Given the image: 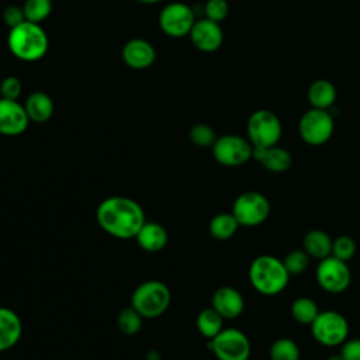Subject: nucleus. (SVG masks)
<instances>
[{"mask_svg": "<svg viewBox=\"0 0 360 360\" xmlns=\"http://www.w3.org/2000/svg\"><path fill=\"white\" fill-rule=\"evenodd\" d=\"M96 219L105 233L117 239L135 238L146 222L142 205L124 195L104 198L96 210Z\"/></svg>", "mask_w": 360, "mask_h": 360, "instance_id": "nucleus-1", "label": "nucleus"}, {"mask_svg": "<svg viewBox=\"0 0 360 360\" xmlns=\"http://www.w3.org/2000/svg\"><path fill=\"white\" fill-rule=\"evenodd\" d=\"M248 274L252 287L263 295L280 294L290 281V273L283 260L271 255L255 257L249 266Z\"/></svg>", "mask_w": 360, "mask_h": 360, "instance_id": "nucleus-2", "label": "nucleus"}, {"mask_svg": "<svg viewBox=\"0 0 360 360\" xmlns=\"http://www.w3.org/2000/svg\"><path fill=\"white\" fill-rule=\"evenodd\" d=\"M7 44L10 52L17 59L37 62L48 52L49 39L39 24L25 20L20 25L10 28Z\"/></svg>", "mask_w": 360, "mask_h": 360, "instance_id": "nucleus-3", "label": "nucleus"}, {"mask_svg": "<svg viewBox=\"0 0 360 360\" xmlns=\"http://www.w3.org/2000/svg\"><path fill=\"white\" fill-rule=\"evenodd\" d=\"M172 301L169 287L159 280H148L141 283L131 295V307H134L143 318H158L163 315Z\"/></svg>", "mask_w": 360, "mask_h": 360, "instance_id": "nucleus-4", "label": "nucleus"}, {"mask_svg": "<svg viewBox=\"0 0 360 360\" xmlns=\"http://www.w3.org/2000/svg\"><path fill=\"white\" fill-rule=\"evenodd\" d=\"M246 131L253 149H260L278 145L283 135V125L273 111L256 110L248 120Z\"/></svg>", "mask_w": 360, "mask_h": 360, "instance_id": "nucleus-5", "label": "nucleus"}, {"mask_svg": "<svg viewBox=\"0 0 360 360\" xmlns=\"http://www.w3.org/2000/svg\"><path fill=\"white\" fill-rule=\"evenodd\" d=\"M309 326L314 339L326 347L342 346L349 338V322L338 311H319Z\"/></svg>", "mask_w": 360, "mask_h": 360, "instance_id": "nucleus-6", "label": "nucleus"}, {"mask_svg": "<svg viewBox=\"0 0 360 360\" xmlns=\"http://www.w3.org/2000/svg\"><path fill=\"white\" fill-rule=\"evenodd\" d=\"M270 201L259 191H245L239 194L232 205V214L240 226H257L270 215Z\"/></svg>", "mask_w": 360, "mask_h": 360, "instance_id": "nucleus-7", "label": "nucleus"}, {"mask_svg": "<svg viewBox=\"0 0 360 360\" xmlns=\"http://www.w3.org/2000/svg\"><path fill=\"white\" fill-rule=\"evenodd\" d=\"M218 360H249L252 346L249 338L236 328H224L208 343Z\"/></svg>", "mask_w": 360, "mask_h": 360, "instance_id": "nucleus-8", "label": "nucleus"}, {"mask_svg": "<svg viewBox=\"0 0 360 360\" xmlns=\"http://www.w3.org/2000/svg\"><path fill=\"white\" fill-rule=\"evenodd\" d=\"M214 159L226 167H238L253 158V145L248 138L235 134H226L214 142Z\"/></svg>", "mask_w": 360, "mask_h": 360, "instance_id": "nucleus-9", "label": "nucleus"}, {"mask_svg": "<svg viewBox=\"0 0 360 360\" xmlns=\"http://www.w3.org/2000/svg\"><path fill=\"white\" fill-rule=\"evenodd\" d=\"M335 129V122L328 110L309 108L302 114L298 122V134L301 139L311 145L319 146L326 143Z\"/></svg>", "mask_w": 360, "mask_h": 360, "instance_id": "nucleus-10", "label": "nucleus"}, {"mask_svg": "<svg viewBox=\"0 0 360 360\" xmlns=\"http://www.w3.org/2000/svg\"><path fill=\"white\" fill-rule=\"evenodd\" d=\"M315 278L318 285L329 294H340L346 291L352 281V271L347 262H343L335 256H328L319 260Z\"/></svg>", "mask_w": 360, "mask_h": 360, "instance_id": "nucleus-11", "label": "nucleus"}, {"mask_svg": "<svg viewBox=\"0 0 360 360\" xmlns=\"http://www.w3.org/2000/svg\"><path fill=\"white\" fill-rule=\"evenodd\" d=\"M195 22L194 11L181 1H174L163 7L159 14V25L162 31L172 38H183L190 34Z\"/></svg>", "mask_w": 360, "mask_h": 360, "instance_id": "nucleus-12", "label": "nucleus"}, {"mask_svg": "<svg viewBox=\"0 0 360 360\" xmlns=\"http://www.w3.org/2000/svg\"><path fill=\"white\" fill-rule=\"evenodd\" d=\"M30 118L17 100L0 97V134L6 136H17L25 132Z\"/></svg>", "mask_w": 360, "mask_h": 360, "instance_id": "nucleus-13", "label": "nucleus"}, {"mask_svg": "<svg viewBox=\"0 0 360 360\" xmlns=\"http://www.w3.org/2000/svg\"><path fill=\"white\" fill-rule=\"evenodd\" d=\"M190 39L193 45L202 52H214L222 45L224 34L219 22L208 18H202L194 22L190 31Z\"/></svg>", "mask_w": 360, "mask_h": 360, "instance_id": "nucleus-14", "label": "nucleus"}, {"mask_svg": "<svg viewBox=\"0 0 360 360\" xmlns=\"http://www.w3.org/2000/svg\"><path fill=\"white\" fill-rule=\"evenodd\" d=\"M211 307L224 318L235 319L245 309V300L239 290L231 285H222L212 294Z\"/></svg>", "mask_w": 360, "mask_h": 360, "instance_id": "nucleus-15", "label": "nucleus"}, {"mask_svg": "<svg viewBox=\"0 0 360 360\" xmlns=\"http://www.w3.org/2000/svg\"><path fill=\"white\" fill-rule=\"evenodd\" d=\"M122 59L125 65L131 69H146L155 62L156 51L150 42L141 38H135L124 45Z\"/></svg>", "mask_w": 360, "mask_h": 360, "instance_id": "nucleus-16", "label": "nucleus"}, {"mask_svg": "<svg viewBox=\"0 0 360 360\" xmlns=\"http://www.w3.org/2000/svg\"><path fill=\"white\" fill-rule=\"evenodd\" d=\"M22 335V322L15 311L0 307V352L14 347Z\"/></svg>", "mask_w": 360, "mask_h": 360, "instance_id": "nucleus-17", "label": "nucleus"}, {"mask_svg": "<svg viewBox=\"0 0 360 360\" xmlns=\"http://www.w3.org/2000/svg\"><path fill=\"white\" fill-rule=\"evenodd\" d=\"M253 159L273 173H284L292 165L291 153L278 145L253 149Z\"/></svg>", "mask_w": 360, "mask_h": 360, "instance_id": "nucleus-18", "label": "nucleus"}, {"mask_svg": "<svg viewBox=\"0 0 360 360\" xmlns=\"http://www.w3.org/2000/svg\"><path fill=\"white\" fill-rule=\"evenodd\" d=\"M136 243L149 253L162 250L169 240L166 228L159 222H145L135 236Z\"/></svg>", "mask_w": 360, "mask_h": 360, "instance_id": "nucleus-19", "label": "nucleus"}, {"mask_svg": "<svg viewBox=\"0 0 360 360\" xmlns=\"http://www.w3.org/2000/svg\"><path fill=\"white\" fill-rule=\"evenodd\" d=\"M24 108L27 111L30 121L42 124L51 120L53 114V101L49 94H46L45 91L37 90L27 97L24 103Z\"/></svg>", "mask_w": 360, "mask_h": 360, "instance_id": "nucleus-20", "label": "nucleus"}, {"mask_svg": "<svg viewBox=\"0 0 360 360\" xmlns=\"http://www.w3.org/2000/svg\"><path fill=\"white\" fill-rule=\"evenodd\" d=\"M333 239L322 229H311L304 235L302 249L311 259L322 260L332 255Z\"/></svg>", "mask_w": 360, "mask_h": 360, "instance_id": "nucleus-21", "label": "nucleus"}, {"mask_svg": "<svg viewBox=\"0 0 360 360\" xmlns=\"http://www.w3.org/2000/svg\"><path fill=\"white\" fill-rule=\"evenodd\" d=\"M336 100V89L335 86L326 80L319 79L311 83L308 89V101L312 108L328 110Z\"/></svg>", "mask_w": 360, "mask_h": 360, "instance_id": "nucleus-22", "label": "nucleus"}, {"mask_svg": "<svg viewBox=\"0 0 360 360\" xmlns=\"http://www.w3.org/2000/svg\"><path fill=\"white\" fill-rule=\"evenodd\" d=\"M239 226L240 225L232 212H219L211 218L208 231L214 239L228 240L236 233Z\"/></svg>", "mask_w": 360, "mask_h": 360, "instance_id": "nucleus-23", "label": "nucleus"}, {"mask_svg": "<svg viewBox=\"0 0 360 360\" xmlns=\"http://www.w3.org/2000/svg\"><path fill=\"white\" fill-rule=\"evenodd\" d=\"M195 325H197L198 332L204 338L211 340L224 329V318L211 307V308L202 309L197 315Z\"/></svg>", "mask_w": 360, "mask_h": 360, "instance_id": "nucleus-24", "label": "nucleus"}, {"mask_svg": "<svg viewBox=\"0 0 360 360\" xmlns=\"http://www.w3.org/2000/svg\"><path fill=\"white\" fill-rule=\"evenodd\" d=\"M318 304L309 297H298L291 304V315L301 325H311L318 316Z\"/></svg>", "mask_w": 360, "mask_h": 360, "instance_id": "nucleus-25", "label": "nucleus"}, {"mask_svg": "<svg viewBox=\"0 0 360 360\" xmlns=\"http://www.w3.org/2000/svg\"><path fill=\"white\" fill-rule=\"evenodd\" d=\"M270 360H300L301 350L295 340L290 338L276 339L269 350Z\"/></svg>", "mask_w": 360, "mask_h": 360, "instance_id": "nucleus-26", "label": "nucleus"}, {"mask_svg": "<svg viewBox=\"0 0 360 360\" xmlns=\"http://www.w3.org/2000/svg\"><path fill=\"white\" fill-rule=\"evenodd\" d=\"M142 321L143 316L134 308V307H125L121 309L117 318V325L118 329L127 335V336H134L142 329Z\"/></svg>", "mask_w": 360, "mask_h": 360, "instance_id": "nucleus-27", "label": "nucleus"}, {"mask_svg": "<svg viewBox=\"0 0 360 360\" xmlns=\"http://www.w3.org/2000/svg\"><path fill=\"white\" fill-rule=\"evenodd\" d=\"M25 20L39 24L52 11V0H25L22 4Z\"/></svg>", "mask_w": 360, "mask_h": 360, "instance_id": "nucleus-28", "label": "nucleus"}, {"mask_svg": "<svg viewBox=\"0 0 360 360\" xmlns=\"http://www.w3.org/2000/svg\"><path fill=\"white\" fill-rule=\"evenodd\" d=\"M309 259L311 257L307 255V252L304 249H294V250H290L284 256L283 263H284L287 271L290 273V276H297V274L304 273L308 269Z\"/></svg>", "mask_w": 360, "mask_h": 360, "instance_id": "nucleus-29", "label": "nucleus"}, {"mask_svg": "<svg viewBox=\"0 0 360 360\" xmlns=\"http://www.w3.org/2000/svg\"><path fill=\"white\" fill-rule=\"evenodd\" d=\"M356 242L349 235H340L332 242V256L343 262H349L356 255Z\"/></svg>", "mask_w": 360, "mask_h": 360, "instance_id": "nucleus-30", "label": "nucleus"}, {"mask_svg": "<svg viewBox=\"0 0 360 360\" xmlns=\"http://www.w3.org/2000/svg\"><path fill=\"white\" fill-rule=\"evenodd\" d=\"M190 139L194 145L200 148L212 146L217 141V135L214 129L207 124H195L190 129Z\"/></svg>", "mask_w": 360, "mask_h": 360, "instance_id": "nucleus-31", "label": "nucleus"}, {"mask_svg": "<svg viewBox=\"0 0 360 360\" xmlns=\"http://www.w3.org/2000/svg\"><path fill=\"white\" fill-rule=\"evenodd\" d=\"M229 11V6L226 0H207L204 6V13L205 18L212 20L215 22L222 21Z\"/></svg>", "mask_w": 360, "mask_h": 360, "instance_id": "nucleus-32", "label": "nucleus"}, {"mask_svg": "<svg viewBox=\"0 0 360 360\" xmlns=\"http://www.w3.org/2000/svg\"><path fill=\"white\" fill-rule=\"evenodd\" d=\"M21 90H22V86L18 77L7 76L1 80V97L17 100L21 94Z\"/></svg>", "mask_w": 360, "mask_h": 360, "instance_id": "nucleus-33", "label": "nucleus"}, {"mask_svg": "<svg viewBox=\"0 0 360 360\" xmlns=\"http://www.w3.org/2000/svg\"><path fill=\"white\" fill-rule=\"evenodd\" d=\"M3 21L10 28H14L25 21V14L22 7L18 6H8L3 11Z\"/></svg>", "mask_w": 360, "mask_h": 360, "instance_id": "nucleus-34", "label": "nucleus"}, {"mask_svg": "<svg viewBox=\"0 0 360 360\" xmlns=\"http://www.w3.org/2000/svg\"><path fill=\"white\" fill-rule=\"evenodd\" d=\"M339 354L343 360H360V339H347L342 345Z\"/></svg>", "mask_w": 360, "mask_h": 360, "instance_id": "nucleus-35", "label": "nucleus"}, {"mask_svg": "<svg viewBox=\"0 0 360 360\" xmlns=\"http://www.w3.org/2000/svg\"><path fill=\"white\" fill-rule=\"evenodd\" d=\"M139 3H145V4H153V3H159L160 0H138Z\"/></svg>", "mask_w": 360, "mask_h": 360, "instance_id": "nucleus-36", "label": "nucleus"}, {"mask_svg": "<svg viewBox=\"0 0 360 360\" xmlns=\"http://www.w3.org/2000/svg\"><path fill=\"white\" fill-rule=\"evenodd\" d=\"M328 360H343V359H342L340 354H333V356H330Z\"/></svg>", "mask_w": 360, "mask_h": 360, "instance_id": "nucleus-37", "label": "nucleus"}, {"mask_svg": "<svg viewBox=\"0 0 360 360\" xmlns=\"http://www.w3.org/2000/svg\"><path fill=\"white\" fill-rule=\"evenodd\" d=\"M0 97H1V80H0Z\"/></svg>", "mask_w": 360, "mask_h": 360, "instance_id": "nucleus-38", "label": "nucleus"}, {"mask_svg": "<svg viewBox=\"0 0 360 360\" xmlns=\"http://www.w3.org/2000/svg\"><path fill=\"white\" fill-rule=\"evenodd\" d=\"M0 360H1V357H0Z\"/></svg>", "mask_w": 360, "mask_h": 360, "instance_id": "nucleus-39", "label": "nucleus"}]
</instances>
